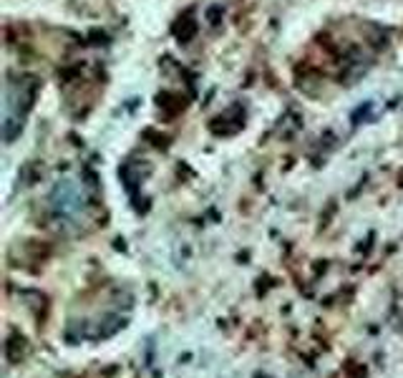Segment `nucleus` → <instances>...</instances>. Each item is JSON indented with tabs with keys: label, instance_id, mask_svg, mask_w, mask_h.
I'll return each mask as SVG.
<instances>
[{
	"label": "nucleus",
	"instance_id": "f257e3e1",
	"mask_svg": "<svg viewBox=\"0 0 403 378\" xmlns=\"http://www.w3.org/2000/svg\"><path fill=\"white\" fill-rule=\"evenodd\" d=\"M51 202H53V209H56V214H73V212H78L81 209V197H78V192L71 187V184H58L56 189H53V194H51Z\"/></svg>",
	"mask_w": 403,
	"mask_h": 378
},
{
	"label": "nucleus",
	"instance_id": "f03ea898",
	"mask_svg": "<svg viewBox=\"0 0 403 378\" xmlns=\"http://www.w3.org/2000/svg\"><path fill=\"white\" fill-rule=\"evenodd\" d=\"M124 325H126V323L121 320L118 315H108V318H106L103 323H99V328H96V330H91L89 335H91V338H108V335H113L116 330H121Z\"/></svg>",
	"mask_w": 403,
	"mask_h": 378
},
{
	"label": "nucleus",
	"instance_id": "7ed1b4c3",
	"mask_svg": "<svg viewBox=\"0 0 403 378\" xmlns=\"http://www.w3.org/2000/svg\"><path fill=\"white\" fill-rule=\"evenodd\" d=\"M5 353H8V361L10 363H18L25 353V338L23 335H10V340L5 343Z\"/></svg>",
	"mask_w": 403,
	"mask_h": 378
},
{
	"label": "nucleus",
	"instance_id": "20e7f679",
	"mask_svg": "<svg viewBox=\"0 0 403 378\" xmlns=\"http://www.w3.org/2000/svg\"><path fill=\"white\" fill-rule=\"evenodd\" d=\"M345 376H348V378H366L368 371H366V366H363V363H353V361H350V363L345 366Z\"/></svg>",
	"mask_w": 403,
	"mask_h": 378
},
{
	"label": "nucleus",
	"instance_id": "39448f33",
	"mask_svg": "<svg viewBox=\"0 0 403 378\" xmlns=\"http://www.w3.org/2000/svg\"><path fill=\"white\" fill-rule=\"evenodd\" d=\"M255 378H267V376H262V373H255Z\"/></svg>",
	"mask_w": 403,
	"mask_h": 378
}]
</instances>
